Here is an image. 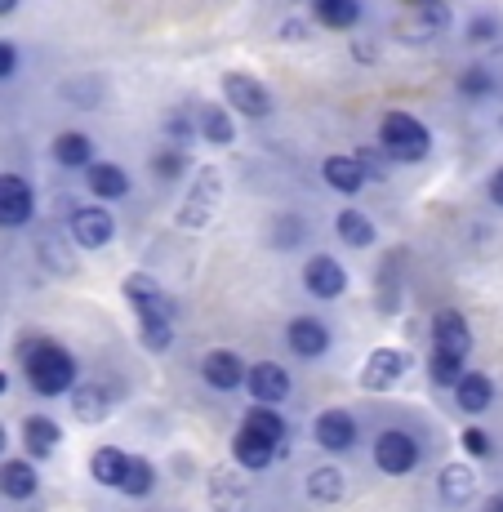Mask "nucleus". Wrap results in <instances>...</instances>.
<instances>
[{
  "label": "nucleus",
  "mask_w": 503,
  "mask_h": 512,
  "mask_svg": "<svg viewBox=\"0 0 503 512\" xmlns=\"http://www.w3.org/2000/svg\"><path fill=\"white\" fill-rule=\"evenodd\" d=\"M23 370L27 379H32V388L41 392V397H63V392L76 388V361L67 348H58V343H32V348H23Z\"/></svg>",
  "instance_id": "nucleus-1"
},
{
  "label": "nucleus",
  "mask_w": 503,
  "mask_h": 512,
  "mask_svg": "<svg viewBox=\"0 0 503 512\" xmlns=\"http://www.w3.org/2000/svg\"><path fill=\"white\" fill-rule=\"evenodd\" d=\"M379 147L392 156L397 165H414V161H423V156L432 152V134H428V125L419 121V116H410V112H388L379 121Z\"/></svg>",
  "instance_id": "nucleus-2"
},
{
  "label": "nucleus",
  "mask_w": 503,
  "mask_h": 512,
  "mask_svg": "<svg viewBox=\"0 0 503 512\" xmlns=\"http://www.w3.org/2000/svg\"><path fill=\"white\" fill-rule=\"evenodd\" d=\"M219 196H223V174L214 170V165H205V170L196 174L187 201L179 205V228H205V223L214 219V210H219Z\"/></svg>",
  "instance_id": "nucleus-3"
},
{
  "label": "nucleus",
  "mask_w": 503,
  "mask_h": 512,
  "mask_svg": "<svg viewBox=\"0 0 503 512\" xmlns=\"http://www.w3.org/2000/svg\"><path fill=\"white\" fill-rule=\"evenodd\" d=\"M125 299L134 303L138 321H170V326L179 321V303L161 290V281L147 277V272H134V277L125 281Z\"/></svg>",
  "instance_id": "nucleus-4"
},
{
  "label": "nucleus",
  "mask_w": 503,
  "mask_h": 512,
  "mask_svg": "<svg viewBox=\"0 0 503 512\" xmlns=\"http://www.w3.org/2000/svg\"><path fill=\"white\" fill-rule=\"evenodd\" d=\"M419 455H423L419 441L401 428L379 432V441H374V468L388 472V477H406V472H414L419 468Z\"/></svg>",
  "instance_id": "nucleus-5"
},
{
  "label": "nucleus",
  "mask_w": 503,
  "mask_h": 512,
  "mask_svg": "<svg viewBox=\"0 0 503 512\" xmlns=\"http://www.w3.org/2000/svg\"><path fill=\"white\" fill-rule=\"evenodd\" d=\"M223 94H228L232 112L250 116V121H263V116L272 112L268 85H263L259 76H250V72H228V76H223Z\"/></svg>",
  "instance_id": "nucleus-6"
},
{
  "label": "nucleus",
  "mask_w": 503,
  "mask_h": 512,
  "mask_svg": "<svg viewBox=\"0 0 503 512\" xmlns=\"http://www.w3.org/2000/svg\"><path fill=\"white\" fill-rule=\"evenodd\" d=\"M67 232H72V245H81V250H103V245L116 241V219L103 205H81L67 219Z\"/></svg>",
  "instance_id": "nucleus-7"
},
{
  "label": "nucleus",
  "mask_w": 503,
  "mask_h": 512,
  "mask_svg": "<svg viewBox=\"0 0 503 512\" xmlns=\"http://www.w3.org/2000/svg\"><path fill=\"white\" fill-rule=\"evenodd\" d=\"M36 214V192L23 174H0V228H23Z\"/></svg>",
  "instance_id": "nucleus-8"
},
{
  "label": "nucleus",
  "mask_w": 503,
  "mask_h": 512,
  "mask_svg": "<svg viewBox=\"0 0 503 512\" xmlns=\"http://www.w3.org/2000/svg\"><path fill=\"white\" fill-rule=\"evenodd\" d=\"M406 370H410V352H401V348H374L370 361L361 366V388L388 392V388H397V379Z\"/></svg>",
  "instance_id": "nucleus-9"
},
{
  "label": "nucleus",
  "mask_w": 503,
  "mask_h": 512,
  "mask_svg": "<svg viewBox=\"0 0 503 512\" xmlns=\"http://www.w3.org/2000/svg\"><path fill=\"white\" fill-rule=\"evenodd\" d=\"M303 285H308L312 299H339V294L348 290V272H343V263L330 259V254H312V259L303 263Z\"/></svg>",
  "instance_id": "nucleus-10"
},
{
  "label": "nucleus",
  "mask_w": 503,
  "mask_h": 512,
  "mask_svg": "<svg viewBox=\"0 0 503 512\" xmlns=\"http://www.w3.org/2000/svg\"><path fill=\"white\" fill-rule=\"evenodd\" d=\"M245 388H250L254 406H276V401L290 397V374L276 361H259L254 370H245Z\"/></svg>",
  "instance_id": "nucleus-11"
},
{
  "label": "nucleus",
  "mask_w": 503,
  "mask_h": 512,
  "mask_svg": "<svg viewBox=\"0 0 503 512\" xmlns=\"http://www.w3.org/2000/svg\"><path fill=\"white\" fill-rule=\"evenodd\" d=\"M446 27H450V5H446V0H428V5L414 9L406 23L397 27V32H401V41L419 45V41H432V36H441Z\"/></svg>",
  "instance_id": "nucleus-12"
},
{
  "label": "nucleus",
  "mask_w": 503,
  "mask_h": 512,
  "mask_svg": "<svg viewBox=\"0 0 503 512\" xmlns=\"http://www.w3.org/2000/svg\"><path fill=\"white\" fill-rule=\"evenodd\" d=\"M312 437H317L321 450H352L357 446V419L348 415V410H325V415H317V423H312Z\"/></svg>",
  "instance_id": "nucleus-13"
},
{
  "label": "nucleus",
  "mask_w": 503,
  "mask_h": 512,
  "mask_svg": "<svg viewBox=\"0 0 503 512\" xmlns=\"http://www.w3.org/2000/svg\"><path fill=\"white\" fill-rule=\"evenodd\" d=\"M210 508L214 512H250V490H245V481L236 468L210 472Z\"/></svg>",
  "instance_id": "nucleus-14"
},
{
  "label": "nucleus",
  "mask_w": 503,
  "mask_h": 512,
  "mask_svg": "<svg viewBox=\"0 0 503 512\" xmlns=\"http://www.w3.org/2000/svg\"><path fill=\"white\" fill-rule=\"evenodd\" d=\"M468 348H472V330L459 312H441L437 326H432V352L441 357H455V361H468Z\"/></svg>",
  "instance_id": "nucleus-15"
},
{
  "label": "nucleus",
  "mask_w": 503,
  "mask_h": 512,
  "mask_svg": "<svg viewBox=\"0 0 503 512\" xmlns=\"http://www.w3.org/2000/svg\"><path fill=\"white\" fill-rule=\"evenodd\" d=\"M285 343H290L299 357H325L330 352V330L321 326L317 317H294L290 326H285Z\"/></svg>",
  "instance_id": "nucleus-16"
},
{
  "label": "nucleus",
  "mask_w": 503,
  "mask_h": 512,
  "mask_svg": "<svg viewBox=\"0 0 503 512\" xmlns=\"http://www.w3.org/2000/svg\"><path fill=\"white\" fill-rule=\"evenodd\" d=\"M232 455H236V464H241L245 472H263V468H272V459L281 455V446L263 441L259 432H250V428H236V437H232Z\"/></svg>",
  "instance_id": "nucleus-17"
},
{
  "label": "nucleus",
  "mask_w": 503,
  "mask_h": 512,
  "mask_svg": "<svg viewBox=\"0 0 503 512\" xmlns=\"http://www.w3.org/2000/svg\"><path fill=\"white\" fill-rule=\"evenodd\" d=\"M201 379L210 383V388H219V392H232V388H241L245 383V366H241V357L236 352H205V361H201Z\"/></svg>",
  "instance_id": "nucleus-18"
},
{
  "label": "nucleus",
  "mask_w": 503,
  "mask_h": 512,
  "mask_svg": "<svg viewBox=\"0 0 503 512\" xmlns=\"http://www.w3.org/2000/svg\"><path fill=\"white\" fill-rule=\"evenodd\" d=\"M455 401H459L463 415H481V410H490V401H495V383H490V374L463 370L459 383H455Z\"/></svg>",
  "instance_id": "nucleus-19"
},
{
  "label": "nucleus",
  "mask_w": 503,
  "mask_h": 512,
  "mask_svg": "<svg viewBox=\"0 0 503 512\" xmlns=\"http://www.w3.org/2000/svg\"><path fill=\"white\" fill-rule=\"evenodd\" d=\"M85 183H90V192L98 201H121V196L130 192V174L116 161H94L90 170H85Z\"/></svg>",
  "instance_id": "nucleus-20"
},
{
  "label": "nucleus",
  "mask_w": 503,
  "mask_h": 512,
  "mask_svg": "<svg viewBox=\"0 0 503 512\" xmlns=\"http://www.w3.org/2000/svg\"><path fill=\"white\" fill-rule=\"evenodd\" d=\"M49 152H54V161L63 165V170H90L94 165V143L85 139L81 130H63Z\"/></svg>",
  "instance_id": "nucleus-21"
},
{
  "label": "nucleus",
  "mask_w": 503,
  "mask_h": 512,
  "mask_svg": "<svg viewBox=\"0 0 503 512\" xmlns=\"http://www.w3.org/2000/svg\"><path fill=\"white\" fill-rule=\"evenodd\" d=\"M36 486H41V477H36V468L27 459H5L0 464V495L5 499H32Z\"/></svg>",
  "instance_id": "nucleus-22"
},
{
  "label": "nucleus",
  "mask_w": 503,
  "mask_h": 512,
  "mask_svg": "<svg viewBox=\"0 0 503 512\" xmlns=\"http://www.w3.org/2000/svg\"><path fill=\"white\" fill-rule=\"evenodd\" d=\"M312 18L330 32H352L361 23V0H312Z\"/></svg>",
  "instance_id": "nucleus-23"
},
{
  "label": "nucleus",
  "mask_w": 503,
  "mask_h": 512,
  "mask_svg": "<svg viewBox=\"0 0 503 512\" xmlns=\"http://www.w3.org/2000/svg\"><path fill=\"white\" fill-rule=\"evenodd\" d=\"M321 179L330 183L334 192H343V196H357L361 187H366V174H361V165L352 161V156H325Z\"/></svg>",
  "instance_id": "nucleus-24"
},
{
  "label": "nucleus",
  "mask_w": 503,
  "mask_h": 512,
  "mask_svg": "<svg viewBox=\"0 0 503 512\" xmlns=\"http://www.w3.org/2000/svg\"><path fill=\"white\" fill-rule=\"evenodd\" d=\"M437 486H441V499H446L450 508H459L477 495V472H472L468 464H446L441 477H437Z\"/></svg>",
  "instance_id": "nucleus-25"
},
{
  "label": "nucleus",
  "mask_w": 503,
  "mask_h": 512,
  "mask_svg": "<svg viewBox=\"0 0 503 512\" xmlns=\"http://www.w3.org/2000/svg\"><path fill=\"white\" fill-rule=\"evenodd\" d=\"M58 441H63V432H58L54 419L32 415L23 423V446H27V455H32V459H49L58 450Z\"/></svg>",
  "instance_id": "nucleus-26"
},
{
  "label": "nucleus",
  "mask_w": 503,
  "mask_h": 512,
  "mask_svg": "<svg viewBox=\"0 0 503 512\" xmlns=\"http://www.w3.org/2000/svg\"><path fill=\"white\" fill-rule=\"evenodd\" d=\"M343 490H348V477H343L334 464H321L308 472V495L317 499V504H339Z\"/></svg>",
  "instance_id": "nucleus-27"
},
{
  "label": "nucleus",
  "mask_w": 503,
  "mask_h": 512,
  "mask_svg": "<svg viewBox=\"0 0 503 512\" xmlns=\"http://www.w3.org/2000/svg\"><path fill=\"white\" fill-rule=\"evenodd\" d=\"M72 415L81 423H103L107 419V392L98 383H76L72 388Z\"/></svg>",
  "instance_id": "nucleus-28"
},
{
  "label": "nucleus",
  "mask_w": 503,
  "mask_h": 512,
  "mask_svg": "<svg viewBox=\"0 0 503 512\" xmlns=\"http://www.w3.org/2000/svg\"><path fill=\"white\" fill-rule=\"evenodd\" d=\"M121 495H130V499H147L156 490V468L147 464V459H138V455H130L125 459V472H121Z\"/></svg>",
  "instance_id": "nucleus-29"
},
{
  "label": "nucleus",
  "mask_w": 503,
  "mask_h": 512,
  "mask_svg": "<svg viewBox=\"0 0 503 512\" xmlns=\"http://www.w3.org/2000/svg\"><path fill=\"white\" fill-rule=\"evenodd\" d=\"M334 232H339V241L352 245V250H366V245H374V236H379L361 210H343L339 219H334Z\"/></svg>",
  "instance_id": "nucleus-30"
},
{
  "label": "nucleus",
  "mask_w": 503,
  "mask_h": 512,
  "mask_svg": "<svg viewBox=\"0 0 503 512\" xmlns=\"http://www.w3.org/2000/svg\"><path fill=\"white\" fill-rule=\"evenodd\" d=\"M196 125H201V139H210L214 147H228L236 139L232 116L223 112V107H214V103H205L201 112H196Z\"/></svg>",
  "instance_id": "nucleus-31"
},
{
  "label": "nucleus",
  "mask_w": 503,
  "mask_h": 512,
  "mask_svg": "<svg viewBox=\"0 0 503 512\" xmlns=\"http://www.w3.org/2000/svg\"><path fill=\"white\" fill-rule=\"evenodd\" d=\"M241 428L259 432L263 441H272V446H281L285 432H290V423H285V415H276V406H250V415H245Z\"/></svg>",
  "instance_id": "nucleus-32"
},
{
  "label": "nucleus",
  "mask_w": 503,
  "mask_h": 512,
  "mask_svg": "<svg viewBox=\"0 0 503 512\" xmlns=\"http://www.w3.org/2000/svg\"><path fill=\"white\" fill-rule=\"evenodd\" d=\"M125 450H116V446H98L94 450V459H90V472H94V481L98 486H121V472H125Z\"/></svg>",
  "instance_id": "nucleus-33"
},
{
  "label": "nucleus",
  "mask_w": 503,
  "mask_h": 512,
  "mask_svg": "<svg viewBox=\"0 0 503 512\" xmlns=\"http://www.w3.org/2000/svg\"><path fill=\"white\" fill-rule=\"evenodd\" d=\"M352 161L361 165V174H366V179H392V156L383 152V147H374V143H366V147H357V152H352Z\"/></svg>",
  "instance_id": "nucleus-34"
},
{
  "label": "nucleus",
  "mask_w": 503,
  "mask_h": 512,
  "mask_svg": "<svg viewBox=\"0 0 503 512\" xmlns=\"http://www.w3.org/2000/svg\"><path fill=\"white\" fill-rule=\"evenodd\" d=\"M187 165H192V161H187V147H165V152H156V156H152V174H156L161 183L183 179Z\"/></svg>",
  "instance_id": "nucleus-35"
},
{
  "label": "nucleus",
  "mask_w": 503,
  "mask_h": 512,
  "mask_svg": "<svg viewBox=\"0 0 503 512\" xmlns=\"http://www.w3.org/2000/svg\"><path fill=\"white\" fill-rule=\"evenodd\" d=\"M138 343H143L147 352H170L174 326L170 321H138Z\"/></svg>",
  "instance_id": "nucleus-36"
},
{
  "label": "nucleus",
  "mask_w": 503,
  "mask_h": 512,
  "mask_svg": "<svg viewBox=\"0 0 503 512\" xmlns=\"http://www.w3.org/2000/svg\"><path fill=\"white\" fill-rule=\"evenodd\" d=\"M459 94L463 98H490V94H495V76H490L481 63H472L468 72L459 76Z\"/></svg>",
  "instance_id": "nucleus-37"
},
{
  "label": "nucleus",
  "mask_w": 503,
  "mask_h": 512,
  "mask_svg": "<svg viewBox=\"0 0 503 512\" xmlns=\"http://www.w3.org/2000/svg\"><path fill=\"white\" fill-rule=\"evenodd\" d=\"M459 374H463V361L441 357V352H432V357H428V379L437 383V388H455Z\"/></svg>",
  "instance_id": "nucleus-38"
},
{
  "label": "nucleus",
  "mask_w": 503,
  "mask_h": 512,
  "mask_svg": "<svg viewBox=\"0 0 503 512\" xmlns=\"http://www.w3.org/2000/svg\"><path fill=\"white\" fill-rule=\"evenodd\" d=\"M499 36H503V23L495 14H477L468 23V41H477V45H490V41H499Z\"/></svg>",
  "instance_id": "nucleus-39"
},
{
  "label": "nucleus",
  "mask_w": 503,
  "mask_h": 512,
  "mask_svg": "<svg viewBox=\"0 0 503 512\" xmlns=\"http://www.w3.org/2000/svg\"><path fill=\"white\" fill-rule=\"evenodd\" d=\"M463 450H468L472 459H490L495 455V441H490V432L486 428H463Z\"/></svg>",
  "instance_id": "nucleus-40"
},
{
  "label": "nucleus",
  "mask_w": 503,
  "mask_h": 512,
  "mask_svg": "<svg viewBox=\"0 0 503 512\" xmlns=\"http://www.w3.org/2000/svg\"><path fill=\"white\" fill-rule=\"evenodd\" d=\"M165 134H170V139L174 143H192L196 139V121H192V116H187V112H170V116H165Z\"/></svg>",
  "instance_id": "nucleus-41"
},
{
  "label": "nucleus",
  "mask_w": 503,
  "mask_h": 512,
  "mask_svg": "<svg viewBox=\"0 0 503 512\" xmlns=\"http://www.w3.org/2000/svg\"><path fill=\"white\" fill-rule=\"evenodd\" d=\"M14 67H18L14 45H5V41H0V81H5V76H14Z\"/></svg>",
  "instance_id": "nucleus-42"
},
{
  "label": "nucleus",
  "mask_w": 503,
  "mask_h": 512,
  "mask_svg": "<svg viewBox=\"0 0 503 512\" xmlns=\"http://www.w3.org/2000/svg\"><path fill=\"white\" fill-rule=\"evenodd\" d=\"M490 201H495L499 210H503V170L490 174Z\"/></svg>",
  "instance_id": "nucleus-43"
},
{
  "label": "nucleus",
  "mask_w": 503,
  "mask_h": 512,
  "mask_svg": "<svg viewBox=\"0 0 503 512\" xmlns=\"http://www.w3.org/2000/svg\"><path fill=\"white\" fill-rule=\"evenodd\" d=\"M303 36H308V32L299 27V18H290V23L281 27V41H303Z\"/></svg>",
  "instance_id": "nucleus-44"
},
{
  "label": "nucleus",
  "mask_w": 503,
  "mask_h": 512,
  "mask_svg": "<svg viewBox=\"0 0 503 512\" xmlns=\"http://www.w3.org/2000/svg\"><path fill=\"white\" fill-rule=\"evenodd\" d=\"M352 54H357V63H379V58H374V45H370V41H366V45L357 41V45H352Z\"/></svg>",
  "instance_id": "nucleus-45"
},
{
  "label": "nucleus",
  "mask_w": 503,
  "mask_h": 512,
  "mask_svg": "<svg viewBox=\"0 0 503 512\" xmlns=\"http://www.w3.org/2000/svg\"><path fill=\"white\" fill-rule=\"evenodd\" d=\"M486 512H503V495H490L486 499Z\"/></svg>",
  "instance_id": "nucleus-46"
},
{
  "label": "nucleus",
  "mask_w": 503,
  "mask_h": 512,
  "mask_svg": "<svg viewBox=\"0 0 503 512\" xmlns=\"http://www.w3.org/2000/svg\"><path fill=\"white\" fill-rule=\"evenodd\" d=\"M9 450V432H5V423H0V455Z\"/></svg>",
  "instance_id": "nucleus-47"
},
{
  "label": "nucleus",
  "mask_w": 503,
  "mask_h": 512,
  "mask_svg": "<svg viewBox=\"0 0 503 512\" xmlns=\"http://www.w3.org/2000/svg\"><path fill=\"white\" fill-rule=\"evenodd\" d=\"M5 392H9V374L0 370V397H5Z\"/></svg>",
  "instance_id": "nucleus-48"
},
{
  "label": "nucleus",
  "mask_w": 503,
  "mask_h": 512,
  "mask_svg": "<svg viewBox=\"0 0 503 512\" xmlns=\"http://www.w3.org/2000/svg\"><path fill=\"white\" fill-rule=\"evenodd\" d=\"M18 5V0H0V14H9V9H14Z\"/></svg>",
  "instance_id": "nucleus-49"
},
{
  "label": "nucleus",
  "mask_w": 503,
  "mask_h": 512,
  "mask_svg": "<svg viewBox=\"0 0 503 512\" xmlns=\"http://www.w3.org/2000/svg\"><path fill=\"white\" fill-rule=\"evenodd\" d=\"M401 5H410V9H419V5H428V0H401Z\"/></svg>",
  "instance_id": "nucleus-50"
}]
</instances>
